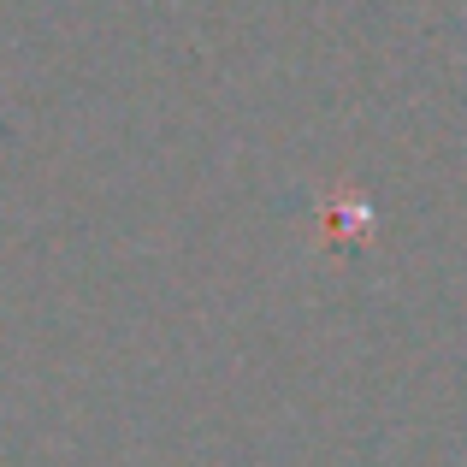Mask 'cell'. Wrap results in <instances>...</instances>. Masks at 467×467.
Returning a JSON list of instances; mask_svg holds the SVG:
<instances>
[]
</instances>
